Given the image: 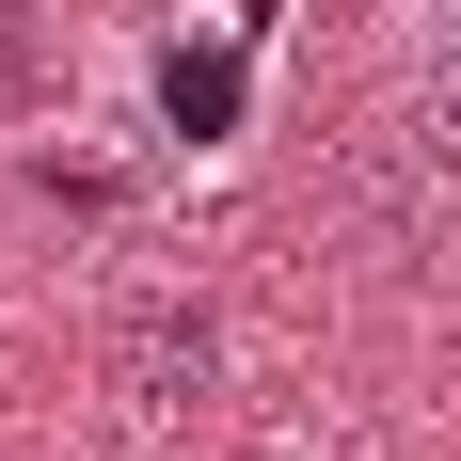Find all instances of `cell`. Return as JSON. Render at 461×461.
I'll use <instances>...</instances> for the list:
<instances>
[{
    "label": "cell",
    "instance_id": "2",
    "mask_svg": "<svg viewBox=\"0 0 461 461\" xmlns=\"http://www.w3.org/2000/svg\"><path fill=\"white\" fill-rule=\"evenodd\" d=\"M239 112H255V16L239 32H207V48H159V128L176 143H239Z\"/></svg>",
    "mask_w": 461,
    "mask_h": 461
},
{
    "label": "cell",
    "instance_id": "4",
    "mask_svg": "<svg viewBox=\"0 0 461 461\" xmlns=\"http://www.w3.org/2000/svg\"><path fill=\"white\" fill-rule=\"evenodd\" d=\"M32 95H48V16L0 0V112H32Z\"/></svg>",
    "mask_w": 461,
    "mask_h": 461
},
{
    "label": "cell",
    "instance_id": "1",
    "mask_svg": "<svg viewBox=\"0 0 461 461\" xmlns=\"http://www.w3.org/2000/svg\"><path fill=\"white\" fill-rule=\"evenodd\" d=\"M112 382H128V398H207V382H223V319H207V303H128V319H112Z\"/></svg>",
    "mask_w": 461,
    "mask_h": 461
},
{
    "label": "cell",
    "instance_id": "3",
    "mask_svg": "<svg viewBox=\"0 0 461 461\" xmlns=\"http://www.w3.org/2000/svg\"><path fill=\"white\" fill-rule=\"evenodd\" d=\"M398 80L461 128V0H398Z\"/></svg>",
    "mask_w": 461,
    "mask_h": 461
}]
</instances>
